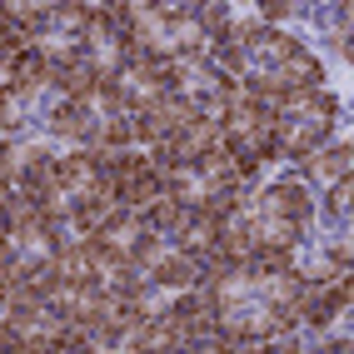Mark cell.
Returning a JSON list of instances; mask_svg holds the SVG:
<instances>
[{
  "instance_id": "3957f363",
  "label": "cell",
  "mask_w": 354,
  "mask_h": 354,
  "mask_svg": "<svg viewBox=\"0 0 354 354\" xmlns=\"http://www.w3.org/2000/svg\"><path fill=\"white\" fill-rule=\"evenodd\" d=\"M290 170L310 185L315 195L329 190V185H344V180H354V140H329V145H319L315 155H304Z\"/></svg>"
},
{
  "instance_id": "8992f818",
  "label": "cell",
  "mask_w": 354,
  "mask_h": 354,
  "mask_svg": "<svg viewBox=\"0 0 354 354\" xmlns=\"http://www.w3.org/2000/svg\"><path fill=\"white\" fill-rule=\"evenodd\" d=\"M349 225H354V180L319 190V195H315V220H310V230H349Z\"/></svg>"
},
{
  "instance_id": "5b68a950",
  "label": "cell",
  "mask_w": 354,
  "mask_h": 354,
  "mask_svg": "<svg viewBox=\"0 0 354 354\" xmlns=\"http://www.w3.org/2000/svg\"><path fill=\"white\" fill-rule=\"evenodd\" d=\"M150 285H160L165 295H185V290H195V285H200V254L170 245V250L160 254V265L150 270Z\"/></svg>"
},
{
  "instance_id": "52a82bcc",
  "label": "cell",
  "mask_w": 354,
  "mask_h": 354,
  "mask_svg": "<svg viewBox=\"0 0 354 354\" xmlns=\"http://www.w3.org/2000/svg\"><path fill=\"white\" fill-rule=\"evenodd\" d=\"M274 75H279L285 90H319V85H329V65L315 55V45H299V50L279 65Z\"/></svg>"
},
{
  "instance_id": "e0dca14e",
  "label": "cell",
  "mask_w": 354,
  "mask_h": 354,
  "mask_svg": "<svg viewBox=\"0 0 354 354\" xmlns=\"http://www.w3.org/2000/svg\"><path fill=\"white\" fill-rule=\"evenodd\" d=\"M20 349H26V339H20L15 329H10L6 319H0V354H20Z\"/></svg>"
},
{
  "instance_id": "4fadbf2b",
  "label": "cell",
  "mask_w": 354,
  "mask_h": 354,
  "mask_svg": "<svg viewBox=\"0 0 354 354\" xmlns=\"http://www.w3.org/2000/svg\"><path fill=\"white\" fill-rule=\"evenodd\" d=\"M55 265H60V279H65L70 290H85V285H95V265H90V254H85V240H80L75 250L55 254Z\"/></svg>"
},
{
  "instance_id": "ba28073f",
  "label": "cell",
  "mask_w": 354,
  "mask_h": 354,
  "mask_svg": "<svg viewBox=\"0 0 354 354\" xmlns=\"http://www.w3.org/2000/svg\"><path fill=\"white\" fill-rule=\"evenodd\" d=\"M190 215H195V209H190V205H180V200H170V195H160L155 205L140 209L145 230H150V234H160L165 245H180V234H185V225H190Z\"/></svg>"
},
{
  "instance_id": "277c9868",
  "label": "cell",
  "mask_w": 354,
  "mask_h": 354,
  "mask_svg": "<svg viewBox=\"0 0 354 354\" xmlns=\"http://www.w3.org/2000/svg\"><path fill=\"white\" fill-rule=\"evenodd\" d=\"M55 180L60 190L75 200V195H95L105 190V170H100V150H65L55 165Z\"/></svg>"
},
{
  "instance_id": "9c48e42d",
  "label": "cell",
  "mask_w": 354,
  "mask_h": 354,
  "mask_svg": "<svg viewBox=\"0 0 354 354\" xmlns=\"http://www.w3.org/2000/svg\"><path fill=\"white\" fill-rule=\"evenodd\" d=\"M304 26L319 40H349V6H304Z\"/></svg>"
},
{
  "instance_id": "5bb4252c",
  "label": "cell",
  "mask_w": 354,
  "mask_h": 354,
  "mask_svg": "<svg viewBox=\"0 0 354 354\" xmlns=\"http://www.w3.org/2000/svg\"><path fill=\"white\" fill-rule=\"evenodd\" d=\"M0 215H6V225H10V234H15V230H30V225L40 220V205H35V195H26V190H10L6 200H0Z\"/></svg>"
},
{
  "instance_id": "2e32d148",
  "label": "cell",
  "mask_w": 354,
  "mask_h": 354,
  "mask_svg": "<svg viewBox=\"0 0 354 354\" xmlns=\"http://www.w3.org/2000/svg\"><path fill=\"white\" fill-rule=\"evenodd\" d=\"M165 250H170V245H165V240H160V234H150V230H145V234H140V240L130 245V265L150 274V270L160 265V254H165Z\"/></svg>"
},
{
  "instance_id": "6da1fadb",
  "label": "cell",
  "mask_w": 354,
  "mask_h": 354,
  "mask_svg": "<svg viewBox=\"0 0 354 354\" xmlns=\"http://www.w3.org/2000/svg\"><path fill=\"white\" fill-rule=\"evenodd\" d=\"M95 130H100V115L85 100H55L40 120V135L50 140L60 155L65 150H95Z\"/></svg>"
},
{
  "instance_id": "ac0fdd59",
  "label": "cell",
  "mask_w": 354,
  "mask_h": 354,
  "mask_svg": "<svg viewBox=\"0 0 354 354\" xmlns=\"http://www.w3.org/2000/svg\"><path fill=\"white\" fill-rule=\"evenodd\" d=\"M20 354H30V349H20Z\"/></svg>"
},
{
  "instance_id": "8fae6325",
  "label": "cell",
  "mask_w": 354,
  "mask_h": 354,
  "mask_svg": "<svg viewBox=\"0 0 354 354\" xmlns=\"http://www.w3.org/2000/svg\"><path fill=\"white\" fill-rule=\"evenodd\" d=\"M215 245H220V220H209V215H200V209H195L175 250H190V254H209Z\"/></svg>"
},
{
  "instance_id": "7c38bea8",
  "label": "cell",
  "mask_w": 354,
  "mask_h": 354,
  "mask_svg": "<svg viewBox=\"0 0 354 354\" xmlns=\"http://www.w3.org/2000/svg\"><path fill=\"white\" fill-rule=\"evenodd\" d=\"M100 234H105L110 245H120V250L130 254V245L140 240V234H145V220H140L135 209H125V205H120V209H115V215H110V220L100 225Z\"/></svg>"
},
{
  "instance_id": "7a4b0ae2",
  "label": "cell",
  "mask_w": 354,
  "mask_h": 354,
  "mask_svg": "<svg viewBox=\"0 0 354 354\" xmlns=\"http://www.w3.org/2000/svg\"><path fill=\"white\" fill-rule=\"evenodd\" d=\"M250 205H254V215H279V220H299V225L315 220V190H310L295 170H274V175L254 190Z\"/></svg>"
},
{
  "instance_id": "30bf717a",
  "label": "cell",
  "mask_w": 354,
  "mask_h": 354,
  "mask_svg": "<svg viewBox=\"0 0 354 354\" xmlns=\"http://www.w3.org/2000/svg\"><path fill=\"white\" fill-rule=\"evenodd\" d=\"M95 150H140L135 145V115H100Z\"/></svg>"
},
{
  "instance_id": "9a60e30c",
  "label": "cell",
  "mask_w": 354,
  "mask_h": 354,
  "mask_svg": "<svg viewBox=\"0 0 354 354\" xmlns=\"http://www.w3.org/2000/svg\"><path fill=\"white\" fill-rule=\"evenodd\" d=\"M110 195L120 200L125 209H135V215H140V209H145V205H155V200H160V175L150 170V175H140V180L120 185V190H110Z\"/></svg>"
}]
</instances>
